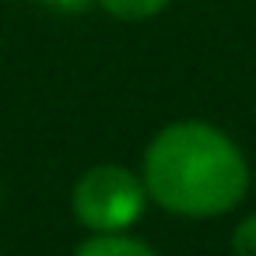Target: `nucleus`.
<instances>
[{
  "label": "nucleus",
  "instance_id": "obj_3",
  "mask_svg": "<svg viewBox=\"0 0 256 256\" xmlns=\"http://www.w3.org/2000/svg\"><path fill=\"white\" fill-rule=\"evenodd\" d=\"M74 256H154V252L144 242H137V238H123L116 232H102V235L81 242Z\"/></svg>",
  "mask_w": 256,
  "mask_h": 256
},
{
  "label": "nucleus",
  "instance_id": "obj_2",
  "mask_svg": "<svg viewBox=\"0 0 256 256\" xmlns=\"http://www.w3.org/2000/svg\"><path fill=\"white\" fill-rule=\"evenodd\" d=\"M74 214L95 232H123L144 214V186L120 165H98L78 179Z\"/></svg>",
  "mask_w": 256,
  "mask_h": 256
},
{
  "label": "nucleus",
  "instance_id": "obj_1",
  "mask_svg": "<svg viewBox=\"0 0 256 256\" xmlns=\"http://www.w3.org/2000/svg\"><path fill=\"white\" fill-rule=\"evenodd\" d=\"M144 186L172 214L214 218L232 210L249 190L242 151L207 123L165 126L144 154Z\"/></svg>",
  "mask_w": 256,
  "mask_h": 256
},
{
  "label": "nucleus",
  "instance_id": "obj_4",
  "mask_svg": "<svg viewBox=\"0 0 256 256\" xmlns=\"http://www.w3.org/2000/svg\"><path fill=\"white\" fill-rule=\"evenodd\" d=\"M98 4L120 22H140V18H154L158 11H165L168 0H98Z\"/></svg>",
  "mask_w": 256,
  "mask_h": 256
},
{
  "label": "nucleus",
  "instance_id": "obj_5",
  "mask_svg": "<svg viewBox=\"0 0 256 256\" xmlns=\"http://www.w3.org/2000/svg\"><path fill=\"white\" fill-rule=\"evenodd\" d=\"M232 249H235V256H256V214L246 218V221L235 228Z\"/></svg>",
  "mask_w": 256,
  "mask_h": 256
},
{
  "label": "nucleus",
  "instance_id": "obj_6",
  "mask_svg": "<svg viewBox=\"0 0 256 256\" xmlns=\"http://www.w3.org/2000/svg\"><path fill=\"white\" fill-rule=\"evenodd\" d=\"M42 4H50V8H56V11H64V14H78V11H84L92 0H42Z\"/></svg>",
  "mask_w": 256,
  "mask_h": 256
}]
</instances>
